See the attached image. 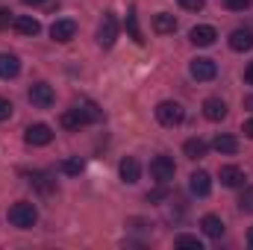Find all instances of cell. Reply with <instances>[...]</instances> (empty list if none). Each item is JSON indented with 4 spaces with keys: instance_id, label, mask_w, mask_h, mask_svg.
Listing matches in <instances>:
<instances>
[{
    "instance_id": "1",
    "label": "cell",
    "mask_w": 253,
    "mask_h": 250,
    "mask_svg": "<svg viewBox=\"0 0 253 250\" xmlns=\"http://www.w3.org/2000/svg\"><path fill=\"white\" fill-rule=\"evenodd\" d=\"M36 218H39V212L30 200H18V203L9 206V224L18 227V230H30L36 224Z\"/></svg>"
},
{
    "instance_id": "2",
    "label": "cell",
    "mask_w": 253,
    "mask_h": 250,
    "mask_svg": "<svg viewBox=\"0 0 253 250\" xmlns=\"http://www.w3.org/2000/svg\"><path fill=\"white\" fill-rule=\"evenodd\" d=\"M183 118H186V109L177 100H162L156 106V121L162 126H177V124H183Z\"/></svg>"
},
{
    "instance_id": "3",
    "label": "cell",
    "mask_w": 253,
    "mask_h": 250,
    "mask_svg": "<svg viewBox=\"0 0 253 250\" xmlns=\"http://www.w3.org/2000/svg\"><path fill=\"white\" fill-rule=\"evenodd\" d=\"M174 174H177V165H174V159L171 156H156L153 162H150V177L156 180V183H171L174 180Z\"/></svg>"
},
{
    "instance_id": "4",
    "label": "cell",
    "mask_w": 253,
    "mask_h": 250,
    "mask_svg": "<svg viewBox=\"0 0 253 250\" xmlns=\"http://www.w3.org/2000/svg\"><path fill=\"white\" fill-rule=\"evenodd\" d=\"M115 39H118V21H115L112 12H106L103 21H100V27H97V44L109 50V47L115 44Z\"/></svg>"
},
{
    "instance_id": "5",
    "label": "cell",
    "mask_w": 253,
    "mask_h": 250,
    "mask_svg": "<svg viewBox=\"0 0 253 250\" xmlns=\"http://www.w3.org/2000/svg\"><path fill=\"white\" fill-rule=\"evenodd\" d=\"M27 97H30V103H33V106H39V109H50V106H53V100H56V94H53V88H50L47 83H33Z\"/></svg>"
},
{
    "instance_id": "6",
    "label": "cell",
    "mask_w": 253,
    "mask_h": 250,
    "mask_svg": "<svg viewBox=\"0 0 253 250\" xmlns=\"http://www.w3.org/2000/svg\"><path fill=\"white\" fill-rule=\"evenodd\" d=\"M189 71H191V77H194L197 83H209V80H215V74H218V65H215V59L197 56V59H191Z\"/></svg>"
},
{
    "instance_id": "7",
    "label": "cell",
    "mask_w": 253,
    "mask_h": 250,
    "mask_svg": "<svg viewBox=\"0 0 253 250\" xmlns=\"http://www.w3.org/2000/svg\"><path fill=\"white\" fill-rule=\"evenodd\" d=\"M24 141H27L30 147H44V144L53 141V129L47 124H30L27 132H24Z\"/></svg>"
},
{
    "instance_id": "8",
    "label": "cell",
    "mask_w": 253,
    "mask_h": 250,
    "mask_svg": "<svg viewBox=\"0 0 253 250\" xmlns=\"http://www.w3.org/2000/svg\"><path fill=\"white\" fill-rule=\"evenodd\" d=\"M189 39H191V44H197V47H212L215 39H218V33H215V27H209V24H197V27H191Z\"/></svg>"
},
{
    "instance_id": "9",
    "label": "cell",
    "mask_w": 253,
    "mask_h": 250,
    "mask_svg": "<svg viewBox=\"0 0 253 250\" xmlns=\"http://www.w3.org/2000/svg\"><path fill=\"white\" fill-rule=\"evenodd\" d=\"M77 36V24L71 21V18H59V21H53V27H50V39L53 42H71Z\"/></svg>"
},
{
    "instance_id": "10",
    "label": "cell",
    "mask_w": 253,
    "mask_h": 250,
    "mask_svg": "<svg viewBox=\"0 0 253 250\" xmlns=\"http://www.w3.org/2000/svg\"><path fill=\"white\" fill-rule=\"evenodd\" d=\"M59 124H62L65 129H80V126L91 124V121H88V115H85V109H83V106H74V109H65V112H62Z\"/></svg>"
},
{
    "instance_id": "11",
    "label": "cell",
    "mask_w": 253,
    "mask_h": 250,
    "mask_svg": "<svg viewBox=\"0 0 253 250\" xmlns=\"http://www.w3.org/2000/svg\"><path fill=\"white\" fill-rule=\"evenodd\" d=\"M118 174H121V180H124L126 186L138 183V177H141V165H138V159H135V156H124L121 165H118Z\"/></svg>"
},
{
    "instance_id": "12",
    "label": "cell",
    "mask_w": 253,
    "mask_h": 250,
    "mask_svg": "<svg viewBox=\"0 0 253 250\" xmlns=\"http://www.w3.org/2000/svg\"><path fill=\"white\" fill-rule=\"evenodd\" d=\"M189 188H191V194H197V197H209V191H212V177H209L206 171H194L189 177Z\"/></svg>"
},
{
    "instance_id": "13",
    "label": "cell",
    "mask_w": 253,
    "mask_h": 250,
    "mask_svg": "<svg viewBox=\"0 0 253 250\" xmlns=\"http://www.w3.org/2000/svg\"><path fill=\"white\" fill-rule=\"evenodd\" d=\"M203 115H206L209 121H224V118H227V103H224L221 97H206V100H203Z\"/></svg>"
},
{
    "instance_id": "14",
    "label": "cell",
    "mask_w": 253,
    "mask_h": 250,
    "mask_svg": "<svg viewBox=\"0 0 253 250\" xmlns=\"http://www.w3.org/2000/svg\"><path fill=\"white\" fill-rule=\"evenodd\" d=\"M21 74V59L15 53H0V80H15Z\"/></svg>"
},
{
    "instance_id": "15",
    "label": "cell",
    "mask_w": 253,
    "mask_h": 250,
    "mask_svg": "<svg viewBox=\"0 0 253 250\" xmlns=\"http://www.w3.org/2000/svg\"><path fill=\"white\" fill-rule=\"evenodd\" d=\"M230 47H233V50H239V53L251 50V47H253V33H251V30H245V27L233 30V33H230Z\"/></svg>"
},
{
    "instance_id": "16",
    "label": "cell",
    "mask_w": 253,
    "mask_h": 250,
    "mask_svg": "<svg viewBox=\"0 0 253 250\" xmlns=\"http://www.w3.org/2000/svg\"><path fill=\"white\" fill-rule=\"evenodd\" d=\"M12 27H15L21 36H39V33H42V24H39L33 15H15Z\"/></svg>"
},
{
    "instance_id": "17",
    "label": "cell",
    "mask_w": 253,
    "mask_h": 250,
    "mask_svg": "<svg viewBox=\"0 0 253 250\" xmlns=\"http://www.w3.org/2000/svg\"><path fill=\"white\" fill-rule=\"evenodd\" d=\"M218 177H221V186H227V188H236L245 183V171L239 165H224Z\"/></svg>"
},
{
    "instance_id": "18",
    "label": "cell",
    "mask_w": 253,
    "mask_h": 250,
    "mask_svg": "<svg viewBox=\"0 0 253 250\" xmlns=\"http://www.w3.org/2000/svg\"><path fill=\"white\" fill-rule=\"evenodd\" d=\"M153 30H156L159 36H171V33L177 30V18H174L171 12H159V15H153Z\"/></svg>"
},
{
    "instance_id": "19",
    "label": "cell",
    "mask_w": 253,
    "mask_h": 250,
    "mask_svg": "<svg viewBox=\"0 0 253 250\" xmlns=\"http://www.w3.org/2000/svg\"><path fill=\"white\" fill-rule=\"evenodd\" d=\"M200 230L209 236V239H221L224 236V221L218 215H203L200 218Z\"/></svg>"
},
{
    "instance_id": "20",
    "label": "cell",
    "mask_w": 253,
    "mask_h": 250,
    "mask_svg": "<svg viewBox=\"0 0 253 250\" xmlns=\"http://www.w3.org/2000/svg\"><path fill=\"white\" fill-rule=\"evenodd\" d=\"M212 147H215L218 153H236V150H239V138L230 135V132H221V135L212 141Z\"/></svg>"
},
{
    "instance_id": "21",
    "label": "cell",
    "mask_w": 253,
    "mask_h": 250,
    "mask_svg": "<svg viewBox=\"0 0 253 250\" xmlns=\"http://www.w3.org/2000/svg\"><path fill=\"white\" fill-rule=\"evenodd\" d=\"M183 150H186V156H189V159H203V156H206V150H209V144H206L203 138H189V141L183 144Z\"/></svg>"
},
{
    "instance_id": "22",
    "label": "cell",
    "mask_w": 253,
    "mask_h": 250,
    "mask_svg": "<svg viewBox=\"0 0 253 250\" xmlns=\"http://www.w3.org/2000/svg\"><path fill=\"white\" fill-rule=\"evenodd\" d=\"M30 183L39 188L42 194H50L53 188H56V183H53V177L50 174H44V171H36V174H30Z\"/></svg>"
},
{
    "instance_id": "23",
    "label": "cell",
    "mask_w": 253,
    "mask_h": 250,
    "mask_svg": "<svg viewBox=\"0 0 253 250\" xmlns=\"http://www.w3.org/2000/svg\"><path fill=\"white\" fill-rule=\"evenodd\" d=\"M126 30H129V36H132L135 44H144V36H141V30H138V21H135V12H132V9L126 12Z\"/></svg>"
},
{
    "instance_id": "24",
    "label": "cell",
    "mask_w": 253,
    "mask_h": 250,
    "mask_svg": "<svg viewBox=\"0 0 253 250\" xmlns=\"http://www.w3.org/2000/svg\"><path fill=\"white\" fill-rule=\"evenodd\" d=\"M174 245H177V248H189V250H203V242H200L197 236H189V233L177 236V239H174Z\"/></svg>"
},
{
    "instance_id": "25",
    "label": "cell",
    "mask_w": 253,
    "mask_h": 250,
    "mask_svg": "<svg viewBox=\"0 0 253 250\" xmlns=\"http://www.w3.org/2000/svg\"><path fill=\"white\" fill-rule=\"evenodd\" d=\"M80 171H83V159L80 156H71V159L62 162V174H68V177H77Z\"/></svg>"
},
{
    "instance_id": "26",
    "label": "cell",
    "mask_w": 253,
    "mask_h": 250,
    "mask_svg": "<svg viewBox=\"0 0 253 250\" xmlns=\"http://www.w3.org/2000/svg\"><path fill=\"white\" fill-rule=\"evenodd\" d=\"M224 6L230 12H245V9H251V0H224Z\"/></svg>"
},
{
    "instance_id": "27",
    "label": "cell",
    "mask_w": 253,
    "mask_h": 250,
    "mask_svg": "<svg viewBox=\"0 0 253 250\" xmlns=\"http://www.w3.org/2000/svg\"><path fill=\"white\" fill-rule=\"evenodd\" d=\"M12 109H15L12 100H9V97H0V121H9V118H12Z\"/></svg>"
},
{
    "instance_id": "28",
    "label": "cell",
    "mask_w": 253,
    "mask_h": 250,
    "mask_svg": "<svg viewBox=\"0 0 253 250\" xmlns=\"http://www.w3.org/2000/svg\"><path fill=\"white\" fill-rule=\"evenodd\" d=\"M180 6H183L186 12H203L206 0H180Z\"/></svg>"
},
{
    "instance_id": "29",
    "label": "cell",
    "mask_w": 253,
    "mask_h": 250,
    "mask_svg": "<svg viewBox=\"0 0 253 250\" xmlns=\"http://www.w3.org/2000/svg\"><path fill=\"white\" fill-rule=\"evenodd\" d=\"M12 21H15V18H12V12H9V9H0V30H6Z\"/></svg>"
},
{
    "instance_id": "30",
    "label": "cell",
    "mask_w": 253,
    "mask_h": 250,
    "mask_svg": "<svg viewBox=\"0 0 253 250\" xmlns=\"http://www.w3.org/2000/svg\"><path fill=\"white\" fill-rule=\"evenodd\" d=\"M245 80H248V83L253 85V62L248 65V68H245Z\"/></svg>"
},
{
    "instance_id": "31",
    "label": "cell",
    "mask_w": 253,
    "mask_h": 250,
    "mask_svg": "<svg viewBox=\"0 0 253 250\" xmlns=\"http://www.w3.org/2000/svg\"><path fill=\"white\" fill-rule=\"evenodd\" d=\"M245 135L253 138V118H251V121H245Z\"/></svg>"
},
{
    "instance_id": "32",
    "label": "cell",
    "mask_w": 253,
    "mask_h": 250,
    "mask_svg": "<svg viewBox=\"0 0 253 250\" xmlns=\"http://www.w3.org/2000/svg\"><path fill=\"white\" fill-rule=\"evenodd\" d=\"M21 3H27V6H42L44 0H21Z\"/></svg>"
},
{
    "instance_id": "33",
    "label": "cell",
    "mask_w": 253,
    "mask_h": 250,
    "mask_svg": "<svg viewBox=\"0 0 253 250\" xmlns=\"http://www.w3.org/2000/svg\"><path fill=\"white\" fill-rule=\"evenodd\" d=\"M248 245H251V248H253V227H251V230H248Z\"/></svg>"
},
{
    "instance_id": "34",
    "label": "cell",
    "mask_w": 253,
    "mask_h": 250,
    "mask_svg": "<svg viewBox=\"0 0 253 250\" xmlns=\"http://www.w3.org/2000/svg\"><path fill=\"white\" fill-rule=\"evenodd\" d=\"M245 106H248V109H253V97H245Z\"/></svg>"
}]
</instances>
